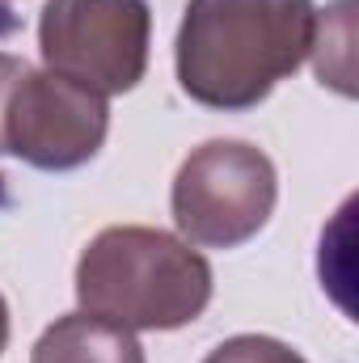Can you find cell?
<instances>
[{"instance_id":"obj_1","label":"cell","mask_w":359,"mask_h":363,"mask_svg":"<svg viewBox=\"0 0 359 363\" xmlns=\"http://www.w3.org/2000/svg\"><path fill=\"white\" fill-rule=\"evenodd\" d=\"M313 0H190L178 26V81L199 106L250 110L313 47Z\"/></svg>"},{"instance_id":"obj_2","label":"cell","mask_w":359,"mask_h":363,"mask_svg":"<svg viewBox=\"0 0 359 363\" xmlns=\"http://www.w3.org/2000/svg\"><path fill=\"white\" fill-rule=\"evenodd\" d=\"M81 313L123 330H182L211 300V267L161 228H101L77 262Z\"/></svg>"},{"instance_id":"obj_3","label":"cell","mask_w":359,"mask_h":363,"mask_svg":"<svg viewBox=\"0 0 359 363\" xmlns=\"http://www.w3.org/2000/svg\"><path fill=\"white\" fill-rule=\"evenodd\" d=\"M106 97L0 51V157L34 169H81L106 144Z\"/></svg>"},{"instance_id":"obj_4","label":"cell","mask_w":359,"mask_h":363,"mask_svg":"<svg viewBox=\"0 0 359 363\" xmlns=\"http://www.w3.org/2000/svg\"><path fill=\"white\" fill-rule=\"evenodd\" d=\"M279 178L263 148L245 140H207L174 178V224L190 245L237 250L267 228Z\"/></svg>"},{"instance_id":"obj_5","label":"cell","mask_w":359,"mask_h":363,"mask_svg":"<svg viewBox=\"0 0 359 363\" xmlns=\"http://www.w3.org/2000/svg\"><path fill=\"white\" fill-rule=\"evenodd\" d=\"M153 13L148 0H47L38 51L47 72L114 97L144 81Z\"/></svg>"},{"instance_id":"obj_6","label":"cell","mask_w":359,"mask_h":363,"mask_svg":"<svg viewBox=\"0 0 359 363\" xmlns=\"http://www.w3.org/2000/svg\"><path fill=\"white\" fill-rule=\"evenodd\" d=\"M30 363H144V347L131 330L89 313H68L34 342Z\"/></svg>"},{"instance_id":"obj_7","label":"cell","mask_w":359,"mask_h":363,"mask_svg":"<svg viewBox=\"0 0 359 363\" xmlns=\"http://www.w3.org/2000/svg\"><path fill=\"white\" fill-rule=\"evenodd\" d=\"M203 363H309L304 355H296L287 342L267 338V334H237L228 342H220Z\"/></svg>"},{"instance_id":"obj_8","label":"cell","mask_w":359,"mask_h":363,"mask_svg":"<svg viewBox=\"0 0 359 363\" xmlns=\"http://www.w3.org/2000/svg\"><path fill=\"white\" fill-rule=\"evenodd\" d=\"M4 342H9V304L0 296V351H4Z\"/></svg>"}]
</instances>
